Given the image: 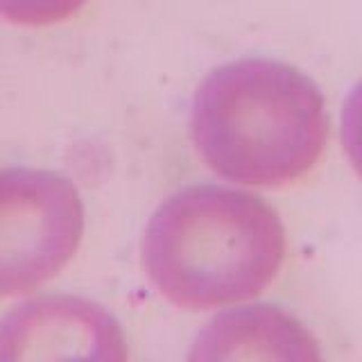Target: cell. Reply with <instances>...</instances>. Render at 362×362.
Returning <instances> with one entry per match:
<instances>
[{
  "instance_id": "obj_1",
  "label": "cell",
  "mask_w": 362,
  "mask_h": 362,
  "mask_svg": "<svg viewBox=\"0 0 362 362\" xmlns=\"http://www.w3.org/2000/svg\"><path fill=\"white\" fill-rule=\"evenodd\" d=\"M328 129L322 90L274 59L215 68L190 109V136L206 165L256 188H281L308 175L324 156Z\"/></svg>"
},
{
  "instance_id": "obj_2",
  "label": "cell",
  "mask_w": 362,
  "mask_h": 362,
  "mask_svg": "<svg viewBox=\"0 0 362 362\" xmlns=\"http://www.w3.org/2000/svg\"><path fill=\"white\" fill-rule=\"evenodd\" d=\"M156 290L179 308L254 299L286 260V226L269 204L224 186H188L152 215L141 245Z\"/></svg>"
},
{
  "instance_id": "obj_3",
  "label": "cell",
  "mask_w": 362,
  "mask_h": 362,
  "mask_svg": "<svg viewBox=\"0 0 362 362\" xmlns=\"http://www.w3.org/2000/svg\"><path fill=\"white\" fill-rule=\"evenodd\" d=\"M84 204L62 175L0 168V299L37 290L77 254Z\"/></svg>"
},
{
  "instance_id": "obj_4",
  "label": "cell",
  "mask_w": 362,
  "mask_h": 362,
  "mask_svg": "<svg viewBox=\"0 0 362 362\" xmlns=\"http://www.w3.org/2000/svg\"><path fill=\"white\" fill-rule=\"evenodd\" d=\"M0 362H129L120 324L100 303L43 294L0 320Z\"/></svg>"
},
{
  "instance_id": "obj_5",
  "label": "cell",
  "mask_w": 362,
  "mask_h": 362,
  "mask_svg": "<svg viewBox=\"0 0 362 362\" xmlns=\"http://www.w3.org/2000/svg\"><path fill=\"white\" fill-rule=\"evenodd\" d=\"M188 362H324L320 342L297 317L272 303L224 310L202 328Z\"/></svg>"
},
{
  "instance_id": "obj_6",
  "label": "cell",
  "mask_w": 362,
  "mask_h": 362,
  "mask_svg": "<svg viewBox=\"0 0 362 362\" xmlns=\"http://www.w3.org/2000/svg\"><path fill=\"white\" fill-rule=\"evenodd\" d=\"M86 0H0V18L14 25L45 28L75 16Z\"/></svg>"
}]
</instances>
